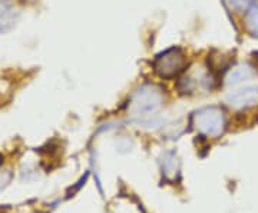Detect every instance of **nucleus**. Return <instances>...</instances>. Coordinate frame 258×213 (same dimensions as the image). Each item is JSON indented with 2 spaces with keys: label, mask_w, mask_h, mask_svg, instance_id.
Segmentation results:
<instances>
[{
  "label": "nucleus",
  "mask_w": 258,
  "mask_h": 213,
  "mask_svg": "<svg viewBox=\"0 0 258 213\" xmlns=\"http://www.w3.org/2000/svg\"><path fill=\"white\" fill-rule=\"evenodd\" d=\"M191 126L205 138H220L227 126L225 113L217 106L198 109L191 116Z\"/></svg>",
  "instance_id": "2"
},
{
  "label": "nucleus",
  "mask_w": 258,
  "mask_h": 213,
  "mask_svg": "<svg viewBox=\"0 0 258 213\" xmlns=\"http://www.w3.org/2000/svg\"><path fill=\"white\" fill-rule=\"evenodd\" d=\"M228 106L235 111H245L258 104V87H244L227 96Z\"/></svg>",
  "instance_id": "4"
},
{
  "label": "nucleus",
  "mask_w": 258,
  "mask_h": 213,
  "mask_svg": "<svg viewBox=\"0 0 258 213\" xmlns=\"http://www.w3.org/2000/svg\"><path fill=\"white\" fill-rule=\"evenodd\" d=\"M252 76H254V72L249 69L248 66L240 65L228 70L227 77H225V82H227L228 86H237V84H241L249 80Z\"/></svg>",
  "instance_id": "6"
},
{
  "label": "nucleus",
  "mask_w": 258,
  "mask_h": 213,
  "mask_svg": "<svg viewBox=\"0 0 258 213\" xmlns=\"http://www.w3.org/2000/svg\"><path fill=\"white\" fill-rule=\"evenodd\" d=\"M19 12L10 0H0V35L9 32L16 25Z\"/></svg>",
  "instance_id": "5"
},
{
  "label": "nucleus",
  "mask_w": 258,
  "mask_h": 213,
  "mask_svg": "<svg viewBox=\"0 0 258 213\" xmlns=\"http://www.w3.org/2000/svg\"><path fill=\"white\" fill-rule=\"evenodd\" d=\"M247 28L252 36L258 37V2L249 6L247 13Z\"/></svg>",
  "instance_id": "7"
},
{
  "label": "nucleus",
  "mask_w": 258,
  "mask_h": 213,
  "mask_svg": "<svg viewBox=\"0 0 258 213\" xmlns=\"http://www.w3.org/2000/svg\"><path fill=\"white\" fill-rule=\"evenodd\" d=\"M164 106V93L155 84H144L132 94L128 115L139 126H151Z\"/></svg>",
  "instance_id": "1"
},
{
  "label": "nucleus",
  "mask_w": 258,
  "mask_h": 213,
  "mask_svg": "<svg viewBox=\"0 0 258 213\" xmlns=\"http://www.w3.org/2000/svg\"><path fill=\"white\" fill-rule=\"evenodd\" d=\"M186 67V56L179 47H171L154 60V70L161 79H175Z\"/></svg>",
  "instance_id": "3"
},
{
  "label": "nucleus",
  "mask_w": 258,
  "mask_h": 213,
  "mask_svg": "<svg viewBox=\"0 0 258 213\" xmlns=\"http://www.w3.org/2000/svg\"><path fill=\"white\" fill-rule=\"evenodd\" d=\"M0 163H2V155H0Z\"/></svg>",
  "instance_id": "10"
},
{
  "label": "nucleus",
  "mask_w": 258,
  "mask_h": 213,
  "mask_svg": "<svg viewBox=\"0 0 258 213\" xmlns=\"http://www.w3.org/2000/svg\"><path fill=\"white\" fill-rule=\"evenodd\" d=\"M162 170H164V175L166 177H169V173L172 175V177H175L178 170H179V163H178V159H176L174 153H168L165 158H164Z\"/></svg>",
  "instance_id": "8"
},
{
  "label": "nucleus",
  "mask_w": 258,
  "mask_h": 213,
  "mask_svg": "<svg viewBox=\"0 0 258 213\" xmlns=\"http://www.w3.org/2000/svg\"><path fill=\"white\" fill-rule=\"evenodd\" d=\"M252 0H224V5L235 13H240L248 8Z\"/></svg>",
  "instance_id": "9"
}]
</instances>
